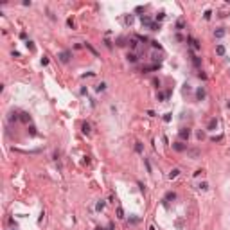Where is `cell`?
<instances>
[{
	"label": "cell",
	"mask_w": 230,
	"mask_h": 230,
	"mask_svg": "<svg viewBox=\"0 0 230 230\" xmlns=\"http://www.w3.org/2000/svg\"><path fill=\"white\" fill-rule=\"evenodd\" d=\"M70 56H72V52H70V50H63V52H59V56H58V58H59V61H61V63H68V61H70Z\"/></svg>",
	"instance_id": "obj_1"
},
{
	"label": "cell",
	"mask_w": 230,
	"mask_h": 230,
	"mask_svg": "<svg viewBox=\"0 0 230 230\" xmlns=\"http://www.w3.org/2000/svg\"><path fill=\"white\" fill-rule=\"evenodd\" d=\"M187 41H189V43H191V49H194V50H200V49H201L200 41H198L196 38H192V36H191V38H187Z\"/></svg>",
	"instance_id": "obj_2"
},
{
	"label": "cell",
	"mask_w": 230,
	"mask_h": 230,
	"mask_svg": "<svg viewBox=\"0 0 230 230\" xmlns=\"http://www.w3.org/2000/svg\"><path fill=\"white\" fill-rule=\"evenodd\" d=\"M178 135H180L182 140H189V137H191V130H189V128H182Z\"/></svg>",
	"instance_id": "obj_3"
},
{
	"label": "cell",
	"mask_w": 230,
	"mask_h": 230,
	"mask_svg": "<svg viewBox=\"0 0 230 230\" xmlns=\"http://www.w3.org/2000/svg\"><path fill=\"white\" fill-rule=\"evenodd\" d=\"M191 59H192V65H194L196 68H200V67H201V58H200L198 54L191 52Z\"/></svg>",
	"instance_id": "obj_4"
},
{
	"label": "cell",
	"mask_w": 230,
	"mask_h": 230,
	"mask_svg": "<svg viewBox=\"0 0 230 230\" xmlns=\"http://www.w3.org/2000/svg\"><path fill=\"white\" fill-rule=\"evenodd\" d=\"M174 200H176V194H174V192H167L165 198H164V207H167V205H169V201H174Z\"/></svg>",
	"instance_id": "obj_5"
},
{
	"label": "cell",
	"mask_w": 230,
	"mask_h": 230,
	"mask_svg": "<svg viewBox=\"0 0 230 230\" xmlns=\"http://www.w3.org/2000/svg\"><path fill=\"white\" fill-rule=\"evenodd\" d=\"M173 149H174V151H178V153H182V151H185V149H187V146H185L183 142H174V144H173Z\"/></svg>",
	"instance_id": "obj_6"
},
{
	"label": "cell",
	"mask_w": 230,
	"mask_h": 230,
	"mask_svg": "<svg viewBox=\"0 0 230 230\" xmlns=\"http://www.w3.org/2000/svg\"><path fill=\"white\" fill-rule=\"evenodd\" d=\"M205 95H207L205 88H203V86H200V88L196 90V101H203V99H205Z\"/></svg>",
	"instance_id": "obj_7"
},
{
	"label": "cell",
	"mask_w": 230,
	"mask_h": 230,
	"mask_svg": "<svg viewBox=\"0 0 230 230\" xmlns=\"http://www.w3.org/2000/svg\"><path fill=\"white\" fill-rule=\"evenodd\" d=\"M140 22H142V25H148V27H151V24H153V20H151L149 16H146V14H142V16H140Z\"/></svg>",
	"instance_id": "obj_8"
},
{
	"label": "cell",
	"mask_w": 230,
	"mask_h": 230,
	"mask_svg": "<svg viewBox=\"0 0 230 230\" xmlns=\"http://www.w3.org/2000/svg\"><path fill=\"white\" fill-rule=\"evenodd\" d=\"M216 128H218V120H216V119H210V120H208V124H207V130L214 131Z\"/></svg>",
	"instance_id": "obj_9"
},
{
	"label": "cell",
	"mask_w": 230,
	"mask_h": 230,
	"mask_svg": "<svg viewBox=\"0 0 230 230\" xmlns=\"http://www.w3.org/2000/svg\"><path fill=\"white\" fill-rule=\"evenodd\" d=\"M20 120H22V122H25V124H29V122H31V115H29V113H25V112H22V113H20Z\"/></svg>",
	"instance_id": "obj_10"
},
{
	"label": "cell",
	"mask_w": 230,
	"mask_h": 230,
	"mask_svg": "<svg viewBox=\"0 0 230 230\" xmlns=\"http://www.w3.org/2000/svg\"><path fill=\"white\" fill-rule=\"evenodd\" d=\"M225 52H226L225 45H221V43H219V45L216 47V54H218V56H225Z\"/></svg>",
	"instance_id": "obj_11"
},
{
	"label": "cell",
	"mask_w": 230,
	"mask_h": 230,
	"mask_svg": "<svg viewBox=\"0 0 230 230\" xmlns=\"http://www.w3.org/2000/svg\"><path fill=\"white\" fill-rule=\"evenodd\" d=\"M81 131L85 133V135H88V133H90V124H88V122H83V124H81Z\"/></svg>",
	"instance_id": "obj_12"
},
{
	"label": "cell",
	"mask_w": 230,
	"mask_h": 230,
	"mask_svg": "<svg viewBox=\"0 0 230 230\" xmlns=\"http://www.w3.org/2000/svg\"><path fill=\"white\" fill-rule=\"evenodd\" d=\"M167 97H169V94H165V92H158V94H156V99H158V101H165Z\"/></svg>",
	"instance_id": "obj_13"
},
{
	"label": "cell",
	"mask_w": 230,
	"mask_h": 230,
	"mask_svg": "<svg viewBox=\"0 0 230 230\" xmlns=\"http://www.w3.org/2000/svg\"><path fill=\"white\" fill-rule=\"evenodd\" d=\"M137 59H138V58H137V54H133V52H131V54H128V61H130V63H137Z\"/></svg>",
	"instance_id": "obj_14"
},
{
	"label": "cell",
	"mask_w": 230,
	"mask_h": 230,
	"mask_svg": "<svg viewBox=\"0 0 230 230\" xmlns=\"http://www.w3.org/2000/svg\"><path fill=\"white\" fill-rule=\"evenodd\" d=\"M104 90H106V83H101V85L95 86V92H104Z\"/></svg>",
	"instance_id": "obj_15"
},
{
	"label": "cell",
	"mask_w": 230,
	"mask_h": 230,
	"mask_svg": "<svg viewBox=\"0 0 230 230\" xmlns=\"http://www.w3.org/2000/svg\"><path fill=\"white\" fill-rule=\"evenodd\" d=\"M183 27H185V22H183V20L180 18V20H178V22H176V29H178V31H182Z\"/></svg>",
	"instance_id": "obj_16"
},
{
	"label": "cell",
	"mask_w": 230,
	"mask_h": 230,
	"mask_svg": "<svg viewBox=\"0 0 230 230\" xmlns=\"http://www.w3.org/2000/svg\"><path fill=\"white\" fill-rule=\"evenodd\" d=\"M187 153H189V155H191L192 158H196V156L200 155V151H198V149H187Z\"/></svg>",
	"instance_id": "obj_17"
},
{
	"label": "cell",
	"mask_w": 230,
	"mask_h": 230,
	"mask_svg": "<svg viewBox=\"0 0 230 230\" xmlns=\"http://www.w3.org/2000/svg\"><path fill=\"white\" fill-rule=\"evenodd\" d=\"M214 36H216V38H223V36H225V29H218V31L214 32Z\"/></svg>",
	"instance_id": "obj_18"
},
{
	"label": "cell",
	"mask_w": 230,
	"mask_h": 230,
	"mask_svg": "<svg viewBox=\"0 0 230 230\" xmlns=\"http://www.w3.org/2000/svg\"><path fill=\"white\" fill-rule=\"evenodd\" d=\"M178 174H180V169H173V171H171V173H169V178H171V180H173V178H176V176H178Z\"/></svg>",
	"instance_id": "obj_19"
},
{
	"label": "cell",
	"mask_w": 230,
	"mask_h": 230,
	"mask_svg": "<svg viewBox=\"0 0 230 230\" xmlns=\"http://www.w3.org/2000/svg\"><path fill=\"white\" fill-rule=\"evenodd\" d=\"M149 43H151V47H153V49H162V45L158 43V41H156V40H151V41H149Z\"/></svg>",
	"instance_id": "obj_20"
},
{
	"label": "cell",
	"mask_w": 230,
	"mask_h": 230,
	"mask_svg": "<svg viewBox=\"0 0 230 230\" xmlns=\"http://www.w3.org/2000/svg\"><path fill=\"white\" fill-rule=\"evenodd\" d=\"M117 218H119V219L124 218V210H122V207H117Z\"/></svg>",
	"instance_id": "obj_21"
},
{
	"label": "cell",
	"mask_w": 230,
	"mask_h": 230,
	"mask_svg": "<svg viewBox=\"0 0 230 230\" xmlns=\"http://www.w3.org/2000/svg\"><path fill=\"white\" fill-rule=\"evenodd\" d=\"M149 29H151V31H160V24H158V22H153Z\"/></svg>",
	"instance_id": "obj_22"
},
{
	"label": "cell",
	"mask_w": 230,
	"mask_h": 230,
	"mask_svg": "<svg viewBox=\"0 0 230 230\" xmlns=\"http://www.w3.org/2000/svg\"><path fill=\"white\" fill-rule=\"evenodd\" d=\"M142 149H144V148H142V142H137V144H135V151H137V153H142Z\"/></svg>",
	"instance_id": "obj_23"
},
{
	"label": "cell",
	"mask_w": 230,
	"mask_h": 230,
	"mask_svg": "<svg viewBox=\"0 0 230 230\" xmlns=\"http://www.w3.org/2000/svg\"><path fill=\"white\" fill-rule=\"evenodd\" d=\"M210 16H212V11H210V9H207L205 14H203V18H205V20H210Z\"/></svg>",
	"instance_id": "obj_24"
},
{
	"label": "cell",
	"mask_w": 230,
	"mask_h": 230,
	"mask_svg": "<svg viewBox=\"0 0 230 230\" xmlns=\"http://www.w3.org/2000/svg\"><path fill=\"white\" fill-rule=\"evenodd\" d=\"M171 119H173V113H165L164 115V122H171Z\"/></svg>",
	"instance_id": "obj_25"
},
{
	"label": "cell",
	"mask_w": 230,
	"mask_h": 230,
	"mask_svg": "<svg viewBox=\"0 0 230 230\" xmlns=\"http://www.w3.org/2000/svg\"><path fill=\"white\" fill-rule=\"evenodd\" d=\"M95 208H97V210H102V208H104V201H102V200H101V201H97Z\"/></svg>",
	"instance_id": "obj_26"
},
{
	"label": "cell",
	"mask_w": 230,
	"mask_h": 230,
	"mask_svg": "<svg viewBox=\"0 0 230 230\" xmlns=\"http://www.w3.org/2000/svg\"><path fill=\"white\" fill-rule=\"evenodd\" d=\"M164 18H165V13H164V11H160V13L156 14V22H160V20H164Z\"/></svg>",
	"instance_id": "obj_27"
},
{
	"label": "cell",
	"mask_w": 230,
	"mask_h": 230,
	"mask_svg": "<svg viewBox=\"0 0 230 230\" xmlns=\"http://www.w3.org/2000/svg\"><path fill=\"white\" fill-rule=\"evenodd\" d=\"M200 189L207 191V189H208V183H207V182H201V183H200Z\"/></svg>",
	"instance_id": "obj_28"
},
{
	"label": "cell",
	"mask_w": 230,
	"mask_h": 230,
	"mask_svg": "<svg viewBox=\"0 0 230 230\" xmlns=\"http://www.w3.org/2000/svg\"><path fill=\"white\" fill-rule=\"evenodd\" d=\"M137 45H138L137 40H130V47H131V49H137Z\"/></svg>",
	"instance_id": "obj_29"
},
{
	"label": "cell",
	"mask_w": 230,
	"mask_h": 230,
	"mask_svg": "<svg viewBox=\"0 0 230 230\" xmlns=\"http://www.w3.org/2000/svg\"><path fill=\"white\" fill-rule=\"evenodd\" d=\"M18 119H20V117H18L16 113H11V115H9V120H18Z\"/></svg>",
	"instance_id": "obj_30"
},
{
	"label": "cell",
	"mask_w": 230,
	"mask_h": 230,
	"mask_svg": "<svg viewBox=\"0 0 230 230\" xmlns=\"http://www.w3.org/2000/svg\"><path fill=\"white\" fill-rule=\"evenodd\" d=\"M198 77H200V79H203V81H205V79H207V74H203V72H198Z\"/></svg>",
	"instance_id": "obj_31"
},
{
	"label": "cell",
	"mask_w": 230,
	"mask_h": 230,
	"mask_svg": "<svg viewBox=\"0 0 230 230\" xmlns=\"http://www.w3.org/2000/svg\"><path fill=\"white\" fill-rule=\"evenodd\" d=\"M196 135H198V138H200V140H203V138H205V133H203V131H198Z\"/></svg>",
	"instance_id": "obj_32"
},
{
	"label": "cell",
	"mask_w": 230,
	"mask_h": 230,
	"mask_svg": "<svg viewBox=\"0 0 230 230\" xmlns=\"http://www.w3.org/2000/svg\"><path fill=\"white\" fill-rule=\"evenodd\" d=\"M117 45H120V47L126 45V43H124V38H119V40H117Z\"/></svg>",
	"instance_id": "obj_33"
},
{
	"label": "cell",
	"mask_w": 230,
	"mask_h": 230,
	"mask_svg": "<svg viewBox=\"0 0 230 230\" xmlns=\"http://www.w3.org/2000/svg\"><path fill=\"white\" fill-rule=\"evenodd\" d=\"M67 24H68V27H72V29H74V20H72V18H68V20H67Z\"/></svg>",
	"instance_id": "obj_34"
},
{
	"label": "cell",
	"mask_w": 230,
	"mask_h": 230,
	"mask_svg": "<svg viewBox=\"0 0 230 230\" xmlns=\"http://www.w3.org/2000/svg\"><path fill=\"white\" fill-rule=\"evenodd\" d=\"M153 85H155L156 88H160V79H153Z\"/></svg>",
	"instance_id": "obj_35"
},
{
	"label": "cell",
	"mask_w": 230,
	"mask_h": 230,
	"mask_svg": "<svg viewBox=\"0 0 230 230\" xmlns=\"http://www.w3.org/2000/svg\"><path fill=\"white\" fill-rule=\"evenodd\" d=\"M41 65H49V59H47L45 56H43V58H41Z\"/></svg>",
	"instance_id": "obj_36"
},
{
	"label": "cell",
	"mask_w": 230,
	"mask_h": 230,
	"mask_svg": "<svg viewBox=\"0 0 230 230\" xmlns=\"http://www.w3.org/2000/svg\"><path fill=\"white\" fill-rule=\"evenodd\" d=\"M86 47H88V49H90V50H92V52H94V54H95V56H97V50H95V49H94V47H92V45H90V43H86Z\"/></svg>",
	"instance_id": "obj_37"
},
{
	"label": "cell",
	"mask_w": 230,
	"mask_h": 230,
	"mask_svg": "<svg viewBox=\"0 0 230 230\" xmlns=\"http://www.w3.org/2000/svg\"><path fill=\"white\" fill-rule=\"evenodd\" d=\"M29 131H31V135H36V128L34 126H29Z\"/></svg>",
	"instance_id": "obj_38"
},
{
	"label": "cell",
	"mask_w": 230,
	"mask_h": 230,
	"mask_svg": "<svg viewBox=\"0 0 230 230\" xmlns=\"http://www.w3.org/2000/svg\"><path fill=\"white\" fill-rule=\"evenodd\" d=\"M146 167H148V173H151V164H149V160H146Z\"/></svg>",
	"instance_id": "obj_39"
},
{
	"label": "cell",
	"mask_w": 230,
	"mask_h": 230,
	"mask_svg": "<svg viewBox=\"0 0 230 230\" xmlns=\"http://www.w3.org/2000/svg\"><path fill=\"white\" fill-rule=\"evenodd\" d=\"M27 47H29L31 50H34V45H32V41H27Z\"/></svg>",
	"instance_id": "obj_40"
},
{
	"label": "cell",
	"mask_w": 230,
	"mask_h": 230,
	"mask_svg": "<svg viewBox=\"0 0 230 230\" xmlns=\"http://www.w3.org/2000/svg\"><path fill=\"white\" fill-rule=\"evenodd\" d=\"M226 106H228V108H230V101H228V102H226Z\"/></svg>",
	"instance_id": "obj_41"
}]
</instances>
